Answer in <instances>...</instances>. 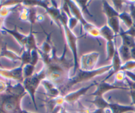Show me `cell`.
<instances>
[{
	"label": "cell",
	"instance_id": "8",
	"mask_svg": "<svg viewBox=\"0 0 135 113\" xmlns=\"http://www.w3.org/2000/svg\"><path fill=\"white\" fill-rule=\"evenodd\" d=\"M0 76L9 80H14L17 83L22 84L24 80L23 67L20 66L12 69L0 68Z\"/></svg>",
	"mask_w": 135,
	"mask_h": 113
},
{
	"label": "cell",
	"instance_id": "7",
	"mask_svg": "<svg viewBox=\"0 0 135 113\" xmlns=\"http://www.w3.org/2000/svg\"><path fill=\"white\" fill-rule=\"evenodd\" d=\"M100 53L98 52L87 53L82 55L79 68L83 71H92L95 70Z\"/></svg>",
	"mask_w": 135,
	"mask_h": 113
},
{
	"label": "cell",
	"instance_id": "4",
	"mask_svg": "<svg viewBox=\"0 0 135 113\" xmlns=\"http://www.w3.org/2000/svg\"><path fill=\"white\" fill-rule=\"evenodd\" d=\"M69 17L64 11L61 10V16L60 18V22L62 27L64 29L65 34V38L67 40V45L71 49V52L73 56L74 63H75V66L73 68V76L76 74V71L79 68V57H78V51H77V40L78 38L75 35L73 32L69 29L68 26Z\"/></svg>",
	"mask_w": 135,
	"mask_h": 113
},
{
	"label": "cell",
	"instance_id": "32",
	"mask_svg": "<svg viewBox=\"0 0 135 113\" xmlns=\"http://www.w3.org/2000/svg\"><path fill=\"white\" fill-rule=\"evenodd\" d=\"M125 75L128 78L135 82V72H132V71H125Z\"/></svg>",
	"mask_w": 135,
	"mask_h": 113
},
{
	"label": "cell",
	"instance_id": "33",
	"mask_svg": "<svg viewBox=\"0 0 135 113\" xmlns=\"http://www.w3.org/2000/svg\"><path fill=\"white\" fill-rule=\"evenodd\" d=\"M129 93H130V95L132 99V105L135 106V91L130 90Z\"/></svg>",
	"mask_w": 135,
	"mask_h": 113
},
{
	"label": "cell",
	"instance_id": "6",
	"mask_svg": "<svg viewBox=\"0 0 135 113\" xmlns=\"http://www.w3.org/2000/svg\"><path fill=\"white\" fill-rule=\"evenodd\" d=\"M45 79H46V74L44 68L39 73H35L30 77L25 78L22 83V85L26 91L30 95L33 105L36 110H38V106L36 101V92L40 84H42V81Z\"/></svg>",
	"mask_w": 135,
	"mask_h": 113
},
{
	"label": "cell",
	"instance_id": "20",
	"mask_svg": "<svg viewBox=\"0 0 135 113\" xmlns=\"http://www.w3.org/2000/svg\"><path fill=\"white\" fill-rule=\"evenodd\" d=\"M1 57L8 58L12 60H20L21 61V56H18L15 53L8 49L6 45L3 46L1 55H0V58Z\"/></svg>",
	"mask_w": 135,
	"mask_h": 113
},
{
	"label": "cell",
	"instance_id": "22",
	"mask_svg": "<svg viewBox=\"0 0 135 113\" xmlns=\"http://www.w3.org/2000/svg\"><path fill=\"white\" fill-rule=\"evenodd\" d=\"M126 77L125 71H119L115 74V81L113 84L117 85H120V86H127V85H123L124 84H125Z\"/></svg>",
	"mask_w": 135,
	"mask_h": 113
},
{
	"label": "cell",
	"instance_id": "35",
	"mask_svg": "<svg viewBox=\"0 0 135 113\" xmlns=\"http://www.w3.org/2000/svg\"><path fill=\"white\" fill-rule=\"evenodd\" d=\"M2 47H3V46L2 47H1V45H0V55H1V50H2Z\"/></svg>",
	"mask_w": 135,
	"mask_h": 113
},
{
	"label": "cell",
	"instance_id": "1",
	"mask_svg": "<svg viewBox=\"0 0 135 113\" xmlns=\"http://www.w3.org/2000/svg\"><path fill=\"white\" fill-rule=\"evenodd\" d=\"M68 45L64 46L63 55L61 56L57 55V49L54 45L50 54H45L38 49V51L42 61L44 63V69L46 74V79L54 83L59 88L64 85L70 78L69 72L74 68L75 63L73 58L68 59L66 57Z\"/></svg>",
	"mask_w": 135,
	"mask_h": 113
},
{
	"label": "cell",
	"instance_id": "28",
	"mask_svg": "<svg viewBox=\"0 0 135 113\" xmlns=\"http://www.w3.org/2000/svg\"><path fill=\"white\" fill-rule=\"evenodd\" d=\"M128 3V7L129 9V13L131 16L133 18V21H134V24H135V1H127Z\"/></svg>",
	"mask_w": 135,
	"mask_h": 113
},
{
	"label": "cell",
	"instance_id": "23",
	"mask_svg": "<svg viewBox=\"0 0 135 113\" xmlns=\"http://www.w3.org/2000/svg\"><path fill=\"white\" fill-rule=\"evenodd\" d=\"M75 3L78 5V6L80 8V11L83 13V14H88L90 17H93V15L90 14L89 10L88 9V7L89 6L88 4L90 1H75Z\"/></svg>",
	"mask_w": 135,
	"mask_h": 113
},
{
	"label": "cell",
	"instance_id": "9",
	"mask_svg": "<svg viewBox=\"0 0 135 113\" xmlns=\"http://www.w3.org/2000/svg\"><path fill=\"white\" fill-rule=\"evenodd\" d=\"M96 90L94 93H92L90 95H93L94 97L96 96H101L103 97L104 93L108 91L113 89H123V90H129V87L127 86H120L114 84H109L105 81H101L100 82H97L96 85Z\"/></svg>",
	"mask_w": 135,
	"mask_h": 113
},
{
	"label": "cell",
	"instance_id": "34",
	"mask_svg": "<svg viewBox=\"0 0 135 113\" xmlns=\"http://www.w3.org/2000/svg\"><path fill=\"white\" fill-rule=\"evenodd\" d=\"M5 18H2V17H0V32H2L3 28L4 27L3 24H4V20H5Z\"/></svg>",
	"mask_w": 135,
	"mask_h": 113
},
{
	"label": "cell",
	"instance_id": "25",
	"mask_svg": "<svg viewBox=\"0 0 135 113\" xmlns=\"http://www.w3.org/2000/svg\"><path fill=\"white\" fill-rule=\"evenodd\" d=\"M35 65H33L32 64H28L25 65L23 67V76L24 78H27L30 77L34 74L35 70Z\"/></svg>",
	"mask_w": 135,
	"mask_h": 113
},
{
	"label": "cell",
	"instance_id": "27",
	"mask_svg": "<svg viewBox=\"0 0 135 113\" xmlns=\"http://www.w3.org/2000/svg\"><path fill=\"white\" fill-rule=\"evenodd\" d=\"M76 104L77 105L76 110L78 111V113H92V112L93 111L91 110L89 108L84 106L79 101Z\"/></svg>",
	"mask_w": 135,
	"mask_h": 113
},
{
	"label": "cell",
	"instance_id": "16",
	"mask_svg": "<svg viewBox=\"0 0 135 113\" xmlns=\"http://www.w3.org/2000/svg\"><path fill=\"white\" fill-rule=\"evenodd\" d=\"M121 20L119 17H112L108 18V26L113 30L116 35L119 34L121 31Z\"/></svg>",
	"mask_w": 135,
	"mask_h": 113
},
{
	"label": "cell",
	"instance_id": "24",
	"mask_svg": "<svg viewBox=\"0 0 135 113\" xmlns=\"http://www.w3.org/2000/svg\"><path fill=\"white\" fill-rule=\"evenodd\" d=\"M112 3H113V7H114V9L119 14L122 12L125 11V8L128 5L127 1H113Z\"/></svg>",
	"mask_w": 135,
	"mask_h": 113
},
{
	"label": "cell",
	"instance_id": "13",
	"mask_svg": "<svg viewBox=\"0 0 135 113\" xmlns=\"http://www.w3.org/2000/svg\"><path fill=\"white\" fill-rule=\"evenodd\" d=\"M2 31L8 33V34H9L10 35H13V36L15 38L16 40L18 42V43L21 45L22 48H24L25 44H26L27 36L21 34V33L18 31V30H17V26H15L14 30H9V29H7V28H5V26H4V27L3 28Z\"/></svg>",
	"mask_w": 135,
	"mask_h": 113
},
{
	"label": "cell",
	"instance_id": "26",
	"mask_svg": "<svg viewBox=\"0 0 135 113\" xmlns=\"http://www.w3.org/2000/svg\"><path fill=\"white\" fill-rule=\"evenodd\" d=\"M135 68V60H130L123 64L121 66L120 70L123 71H132ZM119 70V71H120Z\"/></svg>",
	"mask_w": 135,
	"mask_h": 113
},
{
	"label": "cell",
	"instance_id": "12",
	"mask_svg": "<svg viewBox=\"0 0 135 113\" xmlns=\"http://www.w3.org/2000/svg\"><path fill=\"white\" fill-rule=\"evenodd\" d=\"M42 85L46 89L47 97H56L61 95L59 88L50 80L45 79L42 81Z\"/></svg>",
	"mask_w": 135,
	"mask_h": 113
},
{
	"label": "cell",
	"instance_id": "5",
	"mask_svg": "<svg viewBox=\"0 0 135 113\" xmlns=\"http://www.w3.org/2000/svg\"><path fill=\"white\" fill-rule=\"evenodd\" d=\"M69 7L70 11H71V15L73 17H75L76 19L79 20L83 25L84 28V30L86 34L93 38L98 39L100 37H101L100 35V30L98 27H96L95 25L87 22L84 18V14L80 11V8L78 6L77 4L75 3V1H66Z\"/></svg>",
	"mask_w": 135,
	"mask_h": 113
},
{
	"label": "cell",
	"instance_id": "17",
	"mask_svg": "<svg viewBox=\"0 0 135 113\" xmlns=\"http://www.w3.org/2000/svg\"><path fill=\"white\" fill-rule=\"evenodd\" d=\"M100 30L101 37L106 39L107 42L110 40H114L117 37V35L113 32V30L108 26V24L104 25L102 28H100Z\"/></svg>",
	"mask_w": 135,
	"mask_h": 113
},
{
	"label": "cell",
	"instance_id": "19",
	"mask_svg": "<svg viewBox=\"0 0 135 113\" xmlns=\"http://www.w3.org/2000/svg\"><path fill=\"white\" fill-rule=\"evenodd\" d=\"M88 102L92 103L93 105H94L96 107V109H109V102H108L105 99H104V97L96 96V97H95L94 99L92 100V101H88Z\"/></svg>",
	"mask_w": 135,
	"mask_h": 113
},
{
	"label": "cell",
	"instance_id": "29",
	"mask_svg": "<svg viewBox=\"0 0 135 113\" xmlns=\"http://www.w3.org/2000/svg\"><path fill=\"white\" fill-rule=\"evenodd\" d=\"M78 23H79V20L76 19L75 17H71L70 18H69V21H68V26L69 28V29L71 30H73L75 28L76 26H77Z\"/></svg>",
	"mask_w": 135,
	"mask_h": 113
},
{
	"label": "cell",
	"instance_id": "14",
	"mask_svg": "<svg viewBox=\"0 0 135 113\" xmlns=\"http://www.w3.org/2000/svg\"><path fill=\"white\" fill-rule=\"evenodd\" d=\"M109 109L112 113H126L128 112H135V106L131 105H122L117 103L109 104Z\"/></svg>",
	"mask_w": 135,
	"mask_h": 113
},
{
	"label": "cell",
	"instance_id": "30",
	"mask_svg": "<svg viewBox=\"0 0 135 113\" xmlns=\"http://www.w3.org/2000/svg\"><path fill=\"white\" fill-rule=\"evenodd\" d=\"M125 83L127 85V86L129 87V91H135V82L133 81L132 80H131L130 79L128 78L127 77H126L125 78Z\"/></svg>",
	"mask_w": 135,
	"mask_h": 113
},
{
	"label": "cell",
	"instance_id": "31",
	"mask_svg": "<svg viewBox=\"0 0 135 113\" xmlns=\"http://www.w3.org/2000/svg\"><path fill=\"white\" fill-rule=\"evenodd\" d=\"M8 85V81L5 82V81L0 80V95L4 93L6 91L7 89Z\"/></svg>",
	"mask_w": 135,
	"mask_h": 113
},
{
	"label": "cell",
	"instance_id": "21",
	"mask_svg": "<svg viewBox=\"0 0 135 113\" xmlns=\"http://www.w3.org/2000/svg\"><path fill=\"white\" fill-rule=\"evenodd\" d=\"M119 17L120 20L122 21L125 24V26L128 28V29L131 28L134 25V21H133V18L131 17L129 12L126 11L122 12L119 14Z\"/></svg>",
	"mask_w": 135,
	"mask_h": 113
},
{
	"label": "cell",
	"instance_id": "10",
	"mask_svg": "<svg viewBox=\"0 0 135 113\" xmlns=\"http://www.w3.org/2000/svg\"><path fill=\"white\" fill-rule=\"evenodd\" d=\"M96 84H97V81H94V82L92 83V84H90L88 86L81 88L79 90L75 91L74 92H70L69 93L64 96L65 102L69 105H75L79 101L80 97L84 95L86 93V92L89 90L90 88H92L94 86H96Z\"/></svg>",
	"mask_w": 135,
	"mask_h": 113
},
{
	"label": "cell",
	"instance_id": "2",
	"mask_svg": "<svg viewBox=\"0 0 135 113\" xmlns=\"http://www.w3.org/2000/svg\"><path fill=\"white\" fill-rule=\"evenodd\" d=\"M26 93L22 84L13 85L8 81L6 91L0 95V113H30L21 108V101Z\"/></svg>",
	"mask_w": 135,
	"mask_h": 113
},
{
	"label": "cell",
	"instance_id": "3",
	"mask_svg": "<svg viewBox=\"0 0 135 113\" xmlns=\"http://www.w3.org/2000/svg\"><path fill=\"white\" fill-rule=\"evenodd\" d=\"M112 68V64L96 68V69L92 71H83L80 70V68H79L78 70L76 71V74L73 77L70 78L68 81L64 85L59 88V90H60L61 95L65 96L69 93L72 88L76 84L89 81V80L94 78L96 76L102 75L103 74H105L109 71H111Z\"/></svg>",
	"mask_w": 135,
	"mask_h": 113
},
{
	"label": "cell",
	"instance_id": "15",
	"mask_svg": "<svg viewBox=\"0 0 135 113\" xmlns=\"http://www.w3.org/2000/svg\"><path fill=\"white\" fill-rule=\"evenodd\" d=\"M39 47L36 45V41L35 36L33 34V26H31L30 29V32L28 35H27V39H26V44L25 47L22 49L23 50H27V51H32V50H38Z\"/></svg>",
	"mask_w": 135,
	"mask_h": 113
},
{
	"label": "cell",
	"instance_id": "18",
	"mask_svg": "<svg viewBox=\"0 0 135 113\" xmlns=\"http://www.w3.org/2000/svg\"><path fill=\"white\" fill-rule=\"evenodd\" d=\"M103 11L106 15L107 18H110L112 17H119V13L114 9L112 5L109 3L108 1H103Z\"/></svg>",
	"mask_w": 135,
	"mask_h": 113
},
{
	"label": "cell",
	"instance_id": "11",
	"mask_svg": "<svg viewBox=\"0 0 135 113\" xmlns=\"http://www.w3.org/2000/svg\"><path fill=\"white\" fill-rule=\"evenodd\" d=\"M65 103L64 96H58L56 97H47L45 100L46 110L47 113H53L59 106H63Z\"/></svg>",
	"mask_w": 135,
	"mask_h": 113
}]
</instances>
